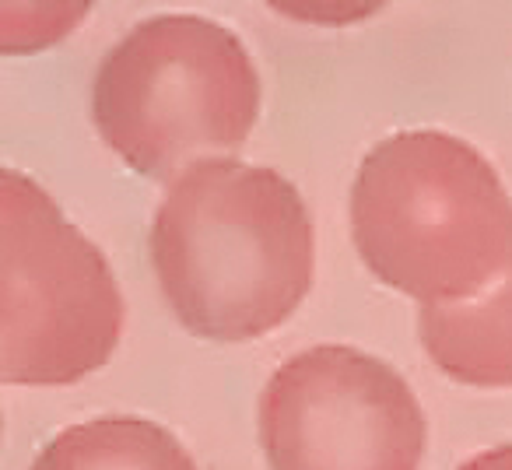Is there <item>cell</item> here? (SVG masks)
<instances>
[{
  "instance_id": "cell-7",
  "label": "cell",
  "mask_w": 512,
  "mask_h": 470,
  "mask_svg": "<svg viewBox=\"0 0 512 470\" xmlns=\"http://www.w3.org/2000/svg\"><path fill=\"white\" fill-rule=\"evenodd\" d=\"M32 470H197L186 446L148 418L106 414L46 442Z\"/></svg>"
},
{
  "instance_id": "cell-4",
  "label": "cell",
  "mask_w": 512,
  "mask_h": 470,
  "mask_svg": "<svg viewBox=\"0 0 512 470\" xmlns=\"http://www.w3.org/2000/svg\"><path fill=\"white\" fill-rule=\"evenodd\" d=\"M120 285L22 172H0V379L11 386H71L113 358L123 337Z\"/></svg>"
},
{
  "instance_id": "cell-5",
  "label": "cell",
  "mask_w": 512,
  "mask_h": 470,
  "mask_svg": "<svg viewBox=\"0 0 512 470\" xmlns=\"http://www.w3.org/2000/svg\"><path fill=\"white\" fill-rule=\"evenodd\" d=\"M428 425L393 365L348 344L288 358L260 397L271 470H418Z\"/></svg>"
},
{
  "instance_id": "cell-2",
  "label": "cell",
  "mask_w": 512,
  "mask_h": 470,
  "mask_svg": "<svg viewBox=\"0 0 512 470\" xmlns=\"http://www.w3.org/2000/svg\"><path fill=\"white\" fill-rule=\"evenodd\" d=\"M358 257L421 306L477 295L512 253V200L477 148L446 130H404L362 158L351 186Z\"/></svg>"
},
{
  "instance_id": "cell-8",
  "label": "cell",
  "mask_w": 512,
  "mask_h": 470,
  "mask_svg": "<svg viewBox=\"0 0 512 470\" xmlns=\"http://www.w3.org/2000/svg\"><path fill=\"white\" fill-rule=\"evenodd\" d=\"M460 470H512V442H505V446H495V449H488V453L474 456V460H467Z\"/></svg>"
},
{
  "instance_id": "cell-1",
  "label": "cell",
  "mask_w": 512,
  "mask_h": 470,
  "mask_svg": "<svg viewBox=\"0 0 512 470\" xmlns=\"http://www.w3.org/2000/svg\"><path fill=\"white\" fill-rule=\"evenodd\" d=\"M151 267L172 316L221 344L278 330L309 295L316 232L299 186L274 169L204 158L151 221Z\"/></svg>"
},
{
  "instance_id": "cell-6",
  "label": "cell",
  "mask_w": 512,
  "mask_h": 470,
  "mask_svg": "<svg viewBox=\"0 0 512 470\" xmlns=\"http://www.w3.org/2000/svg\"><path fill=\"white\" fill-rule=\"evenodd\" d=\"M418 334L428 358L456 383L481 390L512 386V253L477 295L421 306Z\"/></svg>"
},
{
  "instance_id": "cell-3",
  "label": "cell",
  "mask_w": 512,
  "mask_h": 470,
  "mask_svg": "<svg viewBox=\"0 0 512 470\" xmlns=\"http://www.w3.org/2000/svg\"><path fill=\"white\" fill-rule=\"evenodd\" d=\"M260 95V71L235 32L200 15H155L99 60L92 123L134 172L169 179L239 151Z\"/></svg>"
}]
</instances>
